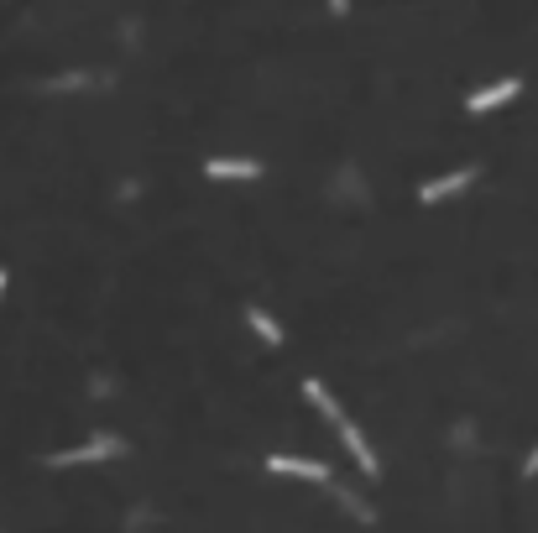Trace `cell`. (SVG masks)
Wrapping results in <instances>:
<instances>
[{"label": "cell", "mask_w": 538, "mask_h": 533, "mask_svg": "<svg viewBox=\"0 0 538 533\" xmlns=\"http://www.w3.org/2000/svg\"><path fill=\"white\" fill-rule=\"evenodd\" d=\"M126 445L115 434H100V439H89V445H79V450H58V455H48V466H89V460H110V455H121Z\"/></svg>", "instance_id": "6da1fadb"}, {"label": "cell", "mask_w": 538, "mask_h": 533, "mask_svg": "<svg viewBox=\"0 0 538 533\" xmlns=\"http://www.w3.org/2000/svg\"><path fill=\"white\" fill-rule=\"evenodd\" d=\"M272 476H303V481H330V466L324 460H303V455H267Z\"/></svg>", "instance_id": "7a4b0ae2"}, {"label": "cell", "mask_w": 538, "mask_h": 533, "mask_svg": "<svg viewBox=\"0 0 538 533\" xmlns=\"http://www.w3.org/2000/svg\"><path fill=\"white\" fill-rule=\"evenodd\" d=\"M476 183V168H460V173H450V178H434V183H424V204H434V199H450V194H460V189H471Z\"/></svg>", "instance_id": "3957f363"}, {"label": "cell", "mask_w": 538, "mask_h": 533, "mask_svg": "<svg viewBox=\"0 0 538 533\" xmlns=\"http://www.w3.org/2000/svg\"><path fill=\"white\" fill-rule=\"evenodd\" d=\"M204 173L209 178H262V168H256L251 157H209Z\"/></svg>", "instance_id": "277c9868"}, {"label": "cell", "mask_w": 538, "mask_h": 533, "mask_svg": "<svg viewBox=\"0 0 538 533\" xmlns=\"http://www.w3.org/2000/svg\"><path fill=\"white\" fill-rule=\"evenodd\" d=\"M523 89V79H502V84H491V89H476L471 95V110L481 115V110H497V105H507L512 95Z\"/></svg>", "instance_id": "5b68a950"}, {"label": "cell", "mask_w": 538, "mask_h": 533, "mask_svg": "<svg viewBox=\"0 0 538 533\" xmlns=\"http://www.w3.org/2000/svg\"><path fill=\"white\" fill-rule=\"evenodd\" d=\"M340 434H345V445H350V455L361 460V471H366V476H377V455H371V445H366V439H361V429H356V424L345 419V424H340Z\"/></svg>", "instance_id": "8992f818"}, {"label": "cell", "mask_w": 538, "mask_h": 533, "mask_svg": "<svg viewBox=\"0 0 538 533\" xmlns=\"http://www.w3.org/2000/svg\"><path fill=\"white\" fill-rule=\"evenodd\" d=\"M303 392H309V403H314V408L324 413V419H335V424H345V408H340V403L330 398V392H324V382H319V377H309V382H303Z\"/></svg>", "instance_id": "52a82bcc"}, {"label": "cell", "mask_w": 538, "mask_h": 533, "mask_svg": "<svg viewBox=\"0 0 538 533\" xmlns=\"http://www.w3.org/2000/svg\"><path fill=\"white\" fill-rule=\"evenodd\" d=\"M246 324H251V330H256V335H262L267 345H283V324H272V319H267L262 309H256V304L246 309Z\"/></svg>", "instance_id": "ba28073f"}, {"label": "cell", "mask_w": 538, "mask_h": 533, "mask_svg": "<svg viewBox=\"0 0 538 533\" xmlns=\"http://www.w3.org/2000/svg\"><path fill=\"white\" fill-rule=\"evenodd\" d=\"M528 476H538V445H533V455H528V466H523Z\"/></svg>", "instance_id": "9c48e42d"}, {"label": "cell", "mask_w": 538, "mask_h": 533, "mask_svg": "<svg viewBox=\"0 0 538 533\" xmlns=\"http://www.w3.org/2000/svg\"><path fill=\"white\" fill-rule=\"evenodd\" d=\"M0 288H6V267H0Z\"/></svg>", "instance_id": "30bf717a"}]
</instances>
